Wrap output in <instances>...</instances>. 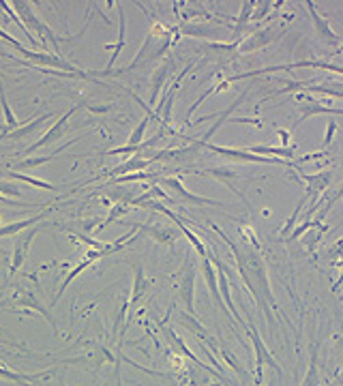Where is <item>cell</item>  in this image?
Returning <instances> with one entry per match:
<instances>
[{
  "instance_id": "6da1fadb",
  "label": "cell",
  "mask_w": 343,
  "mask_h": 386,
  "mask_svg": "<svg viewBox=\"0 0 343 386\" xmlns=\"http://www.w3.org/2000/svg\"><path fill=\"white\" fill-rule=\"evenodd\" d=\"M210 227H212V232L228 245L230 251L234 253V260H236V266H239V273L243 277L245 288L249 290L251 296H254L258 309L264 313L270 335H275L277 303H275L273 288H270V282H268V269H266V262H264V256H262L260 247H251V245H247V242H241L236 238L228 236L221 227L214 225V223Z\"/></svg>"
},
{
  "instance_id": "7a4b0ae2",
  "label": "cell",
  "mask_w": 343,
  "mask_h": 386,
  "mask_svg": "<svg viewBox=\"0 0 343 386\" xmlns=\"http://www.w3.org/2000/svg\"><path fill=\"white\" fill-rule=\"evenodd\" d=\"M180 39V32H178V24L176 26H166V24H159L153 22V28L148 32V37L144 39L140 52L135 54V58L118 71V76L122 73H131L135 69H142L144 65L148 63H157V60H166L168 58V52L174 43H178Z\"/></svg>"
},
{
  "instance_id": "3957f363",
  "label": "cell",
  "mask_w": 343,
  "mask_h": 386,
  "mask_svg": "<svg viewBox=\"0 0 343 386\" xmlns=\"http://www.w3.org/2000/svg\"><path fill=\"white\" fill-rule=\"evenodd\" d=\"M189 144H195L200 148H208L214 155H221L223 159L230 163H251V166H287V168H296L290 161L283 159H273V157H260L249 152L247 148H230V146H219V144H210V142H200V139H189Z\"/></svg>"
},
{
  "instance_id": "277c9868",
  "label": "cell",
  "mask_w": 343,
  "mask_h": 386,
  "mask_svg": "<svg viewBox=\"0 0 343 386\" xmlns=\"http://www.w3.org/2000/svg\"><path fill=\"white\" fill-rule=\"evenodd\" d=\"M197 271H200V264L193 260V256L187 251L183 266H180L178 273V305L183 307V311H187L193 318H197L195 311V277Z\"/></svg>"
},
{
  "instance_id": "5b68a950",
  "label": "cell",
  "mask_w": 343,
  "mask_h": 386,
  "mask_svg": "<svg viewBox=\"0 0 343 386\" xmlns=\"http://www.w3.org/2000/svg\"><path fill=\"white\" fill-rule=\"evenodd\" d=\"M17 54H22L24 60H20L22 65L28 67H39V69H52V71H63V73H71V76H86V71L78 69L74 63L63 60L56 54H49L45 49H26L24 45L17 49Z\"/></svg>"
},
{
  "instance_id": "8992f818",
  "label": "cell",
  "mask_w": 343,
  "mask_h": 386,
  "mask_svg": "<svg viewBox=\"0 0 343 386\" xmlns=\"http://www.w3.org/2000/svg\"><path fill=\"white\" fill-rule=\"evenodd\" d=\"M155 181H159L157 185L168 193V198L174 200V202H180L185 206H217V208H228L223 202H217V200H210V198H202V196H195L191 193L180 179L176 177H155ZM153 181V183H155Z\"/></svg>"
},
{
  "instance_id": "52a82bcc",
  "label": "cell",
  "mask_w": 343,
  "mask_h": 386,
  "mask_svg": "<svg viewBox=\"0 0 343 386\" xmlns=\"http://www.w3.org/2000/svg\"><path fill=\"white\" fill-rule=\"evenodd\" d=\"M11 7L13 9H17V15H20V20H22V24L30 30H34L37 32V37H39V45L41 47H54V49H58L60 47V43H58V39H56V34L52 32V28L41 20V17L34 13V9H32V5L30 3H24V0H15V3H11Z\"/></svg>"
},
{
  "instance_id": "ba28073f",
  "label": "cell",
  "mask_w": 343,
  "mask_h": 386,
  "mask_svg": "<svg viewBox=\"0 0 343 386\" xmlns=\"http://www.w3.org/2000/svg\"><path fill=\"white\" fill-rule=\"evenodd\" d=\"M279 82H283V89L275 91L273 95H302V93H316V95H327L333 99H343V84L341 82H292L287 78H277Z\"/></svg>"
},
{
  "instance_id": "9c48e42d",
  "label": "cell",
  "mask_w": 343,
  "mask_h": 386,
  "mask_svg": "<svg viewBox=\"0 0 343 386\" xmlns=\"http://www.w3.org/2000/svg\"><path fill=\"white\" fill-rule=\"evenodd\" d=\"M322 69V71H331V73H339L343 76V65L337 63H329V60H298V63H287V65H277V67H266L260 69V71H249V73H239L232 76L234 82H239L243 78H260V76H268V73H279V71H294V69Z\"/></svg>"
},
{
  "instance_id": "30bf717a",
  "label": "cell",
  "mask_w": 343,
  "mask_h": 386,
  "mask_svg": "<svg viewBox=\"0 0 343 386\" xmlns=\"http://www.w3.org/2000/svg\"><path fill=\"white\" fill-rule=\"evenodd\" d=\"M9 305L13 307L11 311H17V309H22V311H34V313H39L41 318H45L47 320V324H52V328L56 330V335H60V330H58V324H56V320H54V315H52V311L43 305V301L41 298L34 294L32 290H20V292H15L13 294V298L9 301Z\"/></svg>"
},
{
  "instance_id": "8fae6325",
  "label": "cell",
  "mask_w": 343,
  "mask_h": 386,
  "mask_svg": "<svg viewBox=\"0 0 343 386\" xmlns=\"http://www.w3.org/2000/svg\"><path fill=\"white\" fill-rule=\"evenodd\" d=\"M305 7H307V13L311 15V24H313L316 39H318L322 45L333 47L335 52H341V49H343V39L331 28V24H329L327 17L318 13V9H316V5L311 3V0H309V3H305Z\"/></svg>"
},
{
  "instance_id": "7c38bea8",
  "label": "cell",
  "mask_w": 343,
  "mask_h": 386,
  "mask_svg": "<svg viewBox=\"0 0 343 386\" xmlns=\"http://www.w3.org/2000/svg\"><path fill=\"white\" fill-rule=\"evenodd\" d=\"M161 335H164V339L168 341V345L172 348V352H176V354H180V356H185V359H189L193 365H197V367H200V370L202 372H206V374H212V376H217V380H219V382H223L225 386H232L230 382H228V378H223L219 372H217V370H210V367L200 359V356H195L193 352H191V350L187 348V343L183 341V339H180L178 335H176V332L170 328V326H161Z\"/></svg>"
},
{
  "instance_id": "4fadbf2b",
  "label": "cell",
  "mask_w": 343,
  "mask_h": 386,
  "mask_svg": "<svg viewBox=\"0 0 343 386\" xmlns=\"http://www.w3.org/2000/svg\"><path fill=\"white\" fill-rule=\"evenodd\" d=\"M142 208H148V210H157V213H164L166 217H170L172 221H174V225L178 227L180 232H183V236H187L189 238V242H191V247L195 249V253H197V258H208V249H206V245L202 242V238L200 236H195L189 227L185 225V221L180 219L172 208H168V206H164L161 202H157V200H146L142 204Z\"/></svg>"
},
{
  "instance_id": "5bb4252c",
  "label": "cell",
  "mask_w": 343,
  "mask_h": 386,
  "mask_svg": "<svg viewBox=\"0 0 343 386\" xmlns=\"http://www.w3.org/2000/svg\"><path fill=\"white\" fill-rule=\"evenodd\" d=\"M247 335H249V339H251V343H254V350H256V370H258V376H256V382H260V380H264L262 378V372H264V367H270V370H275L279 376L283 374V370H281V365L275 361V356L270 354V350L266 348V343L262 341V337L258 335V330L254 328V326H249L247 324Z\"/></svg>"
},
{
  "instance_id": "9a60e30c",
  "label": "cell",
  "mask_w": 343,
  "mask_h": 386,
  "mask_svg": "<svg viewBox=\"0 0 343 386\" xmlns=\"http://www.w3.org/2000/svg\"><path fill=\"white\" fill-rule=\"evenodd\" d=\"M129 227L135 232H142L144 236L153 238L155 242L164 245V247H168V245L176 242L180 236H183V232H180L178 227L164 225V223H131Z\"/></svg>"
},
{
  "instance_id": "2e32d148",
  "label": "cell",
  "mask_w": 343,
  "mask_h": 386,
  "mask_svg": "<svg viewBox=\"0 0 343 386\" xmlns=\"http://www.w3.org/2000/svg\"><path fill=\"white\" fill-rule=\"evenodd\" d=\"M78 110H80V105H74V108H71L69 112H65V114H63V116H60L56 122H54L52 129H47V131H45V135H43L41 139H37V142H34L32 146H28V148L24 150V155H30V152L39 150V148H45V146L56 144L60 137H65V135H67V131H69V120H71V116H74Z\"/></svg>"
},
{
  "instance_id": "e0dca14e",
  "label": "cell",
  "mask_w": 343,
  "mask_h": 386,
  "mask_svg": "<svg viewBox=\"0 0 343 386\" xmlns=\"http://www.w3.org/2000/svg\"><path fill=\"white\" fill-rule=\"evenodd\" d=\"M210 262L214 264V269H217V279H219V292H221V296H223V303H225V307H228V311L232 313V318L236 320L243 328H247V322H245V318L241 315V311L236 309V305H234V301H232V288H230V279H228V275H225V264L221 262V258L217 256V251H210Z\"/></svg>"
},
{
  "instance_id": "ac0fdd59",
  "label": "cell",
  "mask_w": 343,
  "mask_h": 386,
  "mask_svg": "<svg viewBox=\"0 0 343 386\" xmlns=\"http://www.w3.org/2000/svg\"><path fill=\"white\" fill-rule=\"evenodd\" d=\"M133 269V288H131V296H129V311L131 315L144 305V301H146V296L153 292V286L155 282L153 279H148L146 275H144V269L142 264H131Z\"/></svg>"
},
{
  "instance_id": "d6986e66",
  "label": "cell",
  "mask_w": 343,
  "mask_h": 386,
  "mask_svg": "<svg viewBox=\"0 0 343 386\" xmlns=\"http://www.w3.org/2000/svg\"><path fill=\"white\" fill-rule=\"evenodd\" d=\"M279 37H281V32L275 30V26H264V28H260L256 32H251L247 39L241 41L239 56H245V54H251V52H258L262 47H268L270 43H275Z\"/></svg>"
},
{
  "instance_id": "ffe728a7",
  "label": "cell",
  "mask_w": 343,
  "mask_h": 386,
  "mask_svg": "<svg viewBox=\"0 0 343 386\" xmlns=\"http://www.w3.org/2000/svg\"><path fill=\"white\" fill-rule=\"evenodd\" d=\"M335 179V170H322L316 174H305L302 181L307 183V193H305V200L311 202V206L322 198V193L331 187Z\"/></svg>"
},
{
  "instance_id": "44dd1931",
  "label": "cell",
  "mask_w": 343,
  "mask_h": 386,
  "mask_svg": "<svg viewBox=\"0 0 343 386\" xmlns=\"http://www.w3.org/2000/svg\"><path fill=\"white\" fill-rule=\"evenodd\" d=\"M151 163H153V161L146 159V157H133V159H129V161H124V163H120V166H116V168H112V170L103 172L99 179H93V181H114V179H118V177H129V174L146 172V168H148Z\"/></svg>"
},
{
  "instance_id": "7402d4cb",
  "label": "cell",
  "mask_w": 343,
  "mask_h": 386,
  "mask_svg": "<svg viewBox=\"0 0 343 386\" xmlns=\"http://www.w3.org/2000/svg\"><path fill=\"white\" fill-rule=\"evenodd\" d=\"M39 232H41L39 227H30V230H26V234H24V236L15 238L13 258H11V277H15V275H17V271L22 269L24 260H26V256H28V249H30V245H32L34 236H37Z\"/></svg>"
},
{
  "instance_id": "603a6c76",
  "label": "cell",
  "mask_w": 343,
  "mask_h": 386,
  "mask_svg": "<svg viewBox=\"0 0 343 386\" xmlns=\"http://www.w3.org/2000/svg\"><path fill=\"white\" fill-rule=\"evenodd\" d=\"M189 174H202V177H210L214 179L217 183L225 185L228 189H232L236 196H241V189L234 185V181H239L241 174L234 170V168H228V166H219V168H204V170H191Z\"/></svg>"
},
{
  "instance_id": "cb8c5ba5",
  "label": "cell",
  "mask_w": 343,
  "mask_h": 386,
  "mask_svg": "<svg viewBox=\"0 0 343 386\" xmlns=\"http://www.w3.org/2000/svg\"><path fill=\"white\" fill-rule=\"evenodd\" d=\"M197 264H200V271H202V275L206 279V286H208V292L212 296V301L217 303V307L223 309V313H228V307L223 303V296L219 292V279H217V269H214V264L210 262V258H200V262H197Z\"/></svg>"
},
{
  "instance_id": "d4e9b609",
  "label": "cell",
  "mask_w": 343,
  "mask_h": 386,
  "mask_svg": "<svg viewBox=\"0 0 343 386\" xmlns=\"http://www.w3.org/2000/svg\"><path fill=\"white\" fill-rule=\"evenodd\" d=\"M298 112H300V116H298V120L292 125V131H294L296 127H300L302 122H305L307 118H311V116H343V110H339V108H329L327 103H320V101H309V103L300 105Z\"/></svg>"
},
{
  "instance_id": "484cf974",
  "label": "cell",
  "mask_w": 343,
  "mask_h": 386,
  "mask_svg": "<svg viewBox=\"0 0 343 386\" xmlns=\"http://www.w3.org/2000/svg\"><path fill=\"white\" fill-rule=\"evenodd\" d=\"M254 7H256V0H245V3L241 5V13H239L236 20H234V26H232L230 43H236L239 45L243 41V34L249 28L251 15H254Z\"/></svg>"
},
{
  "instance_id": "4316f807",
  "label": "cell",
  "mask_w": 343,
  "mask_h": 386,
  "mask_svg": "<svg viewBox=\"0 0 343 386\" xmlns=\"http://www.w3.org/2000/svg\"><path fill=\"white\" fill-rule=\"evenodd\" d=\"M180 37H191V39H214L219 30L212 24H202V22H180L178 24Z\"/></svg>"
},
{
  "instance_id": "83f0119b",
  "label": "cell",
  "mask_w": 343,
  "mask_h": 386,
  "mask_svg": "<svg viewBox=\"0 0 343 386\" xmlns=\"http://www.w3.org/2000/svg\"><path fill=\"white\" fill-rule=\"evenodd\" d=\"M47 215H52V210H43V213L32 215V217H28V219L13 221V223H7V225H0V238H5V236H17V234L24 232V230H30V227H32L34 223L45 221Z\"/></svg>"
},
{
  "instance_id": "f1b7e54d",
  "label": "cell",
  "mask_w": 343,
  "mask_h": 386,
  "mask_svg": "<svg viewBox=\"0 0 343 386\" xmlns=\"http://www.w3.org/2000/svg\"><path fill=\"white\" fill-rule=\"evenodd\" d=\"M84 135H78V137H74L71 139V142L67 144V146H58L54 152H49V155H43V157H30V159H22V161H17V163H13L15 168V172H20V170H34V168H39V166H43V163H47V161H52V159H56V157L63 152V150H67L71 144H76V142H80Z\"/></svg>"
},
{
  "instance_id": "f546056e",
  "label": "cell",
  "mask_w": 343,
  "mask_h": 386,
  "mask_svg": "<svg viewBox=\"0 0 343 386\" xmlns=\"http://www.w3.org/2000/svg\"><path fill=\"white\" fill-rule=\"evenodd\" d=\"M298 146H262V144H256V146H247L249 152L254 155H260V157H273V159H292L294 161V152H296Z\"/></svg>"
},
{
  "instance_id": "4dcf8cb0",
  "label": "cell",
  "mask_w": 343,
  "mask_h": 386,
  "mask_svg": "<svg viewBox=\"0 0 343 386\" xmlns=\"http://www.w3.org/2000/svg\"><path fill=\"white\" fill-rule=\"evenodd\" d=\"M172 67H174V60L172 58H166V60H161V65L155 69V73H153V86H151V103H155V99L159 97L161 89H164V84L168 82V76L172 71Z\"/></svg>"
},
{
  "instance_id": "1f68e13d",
  "label": "cell",
  "mask_w": 343,
  "mask_h": 386,
  "mask_svg": "<svg viewBox=\"0 0 343 386\" xmlns=\"http://www.w3.org/2000/svg\"><path fill=\"white\" fill-rule=\"evenodd\" d=\"M118 15H120V30H118V41H116V43L112 45V47H114V52H112V58H110V63H107V67H105L103 76H110V73H112V69H114V65L118 63V56H120L122 47L127 45V43H124V32H127V15H124V9H122V7H118Z\"/></svg>"
},
{
  "instance_id": "d6a6232c",
  "label": "cell",
  "mask_w": 343,
  "mask_h": 386,
  "mask_svg": "<svg viewBox=\"0 0 343 386\" xmlns=\"http://www.w3.org/2000/svg\"><path fill=\"white\" fill-rule=\"evenodd\" d=\"M54 116V112H45V114H41L39 118H34V120H30V122H26V125H22L20 129H15V131H9V133H0V139H22V137H26V135H30V133H34L37 131L43 122L47 120V118H52Z\"/></svg>"
},
{
  "instance_id": "836d02e7",
  "label": "cell",
  "mask_w": 343,
  "mask_h": 386,
  "mask_svg": "<svg viewBox=\"0 0 343 386\" xmlns=\"http://www.w3.org/2000/svg\"><path fill=\"white\" fill-rule=\"evenodd\" d=\"M52 374H17L13 370H7L5 365H0V380H7V382H15V384H20V382H41L45 378H49Z\"/></svg>"
},
{
  "instance_id": "e575fe53",
  "label": "cell",
  "mask_w": 343,
  "mask_h": 386,
  "mask_svg": "<svg viewBox=\"0 0 343 386\" xmlns=\"http://www.w3.org/2000/svg\"><path fill=\"white\" fill-rule=\"evenodd\" d=\"M168 131L164 129V131H161V133H157L155 137H151L148 139V142H142L140 146H118V148H110V150H103L101 152V157H112V155H131V152H140V150H146V148H151V146H155L157 142H159V139L161 137H164Z\"/></svg>"
},
{
  "instance_id": "d590c367",
  "label": "cell",
  "mask_w": 343,
  "mask_h": 386,
  "mask_svg": "<svg viewBox=\"0 0 343 386\" xmlns=\"http://www.w3.org/2000/svg\"><path fill=\"white\" fill-rule=\"evenodd\" d=\"M300 386H322V380H320V354H318L316 348H311L309 370H307V376H305Z\"/></svg>"
},
{
  "instance_id": "8d00e7d4",
  "label": "cell",
  "mask_w": 343,
  "mask_h": 386,
  "mask_svg": "<svg viewBox=\"0 0 343 386\" xmlns=\"http://www.w3.org/2000/svg\"><path fill=\"white\" fill-rule=\"evenodd\" d=\"M0 105H3V114H5V127H7V131L5 133H9V131H15V129H20L22 125H20V120L15 118V114L11 112V105H9V101H7V97H5V86H3V80H0Z\"/></svg>"
},
{
  "instance_id": "74e56055",
  "label": "cell",
  "mask_w": 343,
  "mask_h": 386,
  "mask_svg": "<svg viewBox=\"0 0 343 386\" xmlns=\"http://www.w3.org/2000/svg\"><path fill=\"white\" fill-rule=\"evenodd\" d=\"M305 204H307V200L302 198V200H300V204L296 206V210H294V213H292L290 217H287L285 225L281 227V232L277 234V238H275L277 242H285L287 238H290V234H292V232L296 230V221H298V215L302 213V208H305Z\"/></svg>"
},
{
  "instance_id": "f35d334b",
  "label": "cell",
  "mask_w": 343,
  "mask_h": 386,
  "mask_svg": "<svg viewBox=\"0 0 343 386\" xmlns=\"http://www.w3.org/2000/svg\"><path fill=\"white\" fill-rule=\"evenodd\" d=\"M142 105H144V110H146V116H144V118L140 120V125L133 129V133H131V137H129V146H140V144H142L144 131L148 129L151 120H153V110H151V105H146V103H142Z\"/></svg>"
},
{
  "instance_id": "ab89813d",
  "label": "cell",
  "mask_w": 343,
  "mask_h": 386,
  "mask_svg": "<svg viewBox=\"0 0 343 386\" xmlns=\"http://www.w3.org/2000/svg\"><path fill=\"white\" fill-rule=\"evenodd\" d=\"M9 179H13V181H24V183H28V185H32V187H39V189H45V191H58V187L56 185H52V183H45V181H41V179H34V177H28V174H22V172H15V170H9V172H5Z\"/></svg>"
},
{
  "instance_id": "60d3db41",
  "label": "cell",
  "mask_w": 343,
  "mask_h": 386,
  "mask_svg": "<svg viewBox=\"0 0 343 386\" xmlns=\"http://www.w3.org/2000/svg\"><path fill=\"white\" fill-rule=\"evenodd\" d=\"M285 3L283 0H277V3H273V0H262V3H256V7L258 9H254V15H251V22H260V20H264V17L273 11V9H279V7H283Z\"/></svg>"
},
{
  "instance_id": "b9f144b4",
  "label": "cell",
  "mask_w": 343,
  "mask_h": 386,
  "mask_svg": "<svg viewBox=\"0 0 343 386\" xmlns=\"http://www.w3.org/2000/svg\"><path fill=\"white\" fill-rule=\"evenodd\" d=\"M129 208L131 206H127V204H114L112 208H110V213H107V217L101 221V225H99V232H103L107 225H112L114 221H118L124 213H129Z\"/></svg>"
},
{
  "instance_id": "7bdbcfd3",
  "label": "cell",
  "mask_w": 343,
  "mask_h": 386,
  "mask_svg": "<svg viewBox=\"0 0 343 386\" xmlns=\"http://www.w3.org/2000/svg\"><path fill=\"white\" fill-rule=\"evenodd\" d=\"M343 200V181H341V185H339V189L333 193V198L327 202V204H324L320 210H318V215H316V219H320V221H324V217H327V213H329V210L337 204V202H341Z\"/></svg>"
},
{
  "instance_id": "ee69618b",
  "label": "cell",
  "mask_w": 343,
  "mask_h": 386,
  "mask_svg": "<svg viewBox=\"0 0 343 386\" xmlns=\"http://www.w3.org/2000/svg\"><path fill=\"white\" fill-rule=\"evenodd\" d=\"M343 256V238H339L337 242H333L331 247L322 253V258L329 262V264H335V262Z\"/></svg>"
},
{
  "instance_id": "f6af8a7d",
  "label": "cell",
  "mask_w": 343,
  "mask_h": 386,
  "mask_svg": "<svg viewBox=\"0 0 343 386\" xmlns=\"http://www.w3.org/2000/svg\"><path fill=\"white\" fill-rule=\"evenodd\" d=\"M0 196H3V198H17V196H22V189L17 187L15 183L0 181Z\"/></svg>"
},
{
  "instance_id": "bcb514c9",
  "label": "cell",
  "mask_w": 343,
  "mask_h": 386,
  "mask_svg": "<svg viewBox=\"0 0 343 386\" xmlns=\"http://www.w3.org/2000/svg\"><path fill=\"white\" fill-rule=\"evenodd\" d=\"M333 354H335L339 367L343 370V337H341V335H335V337H333Z\"/></svg>"
},
{
  "instance_id": "7dc6e473",
  "label": "cell",
  "mask_w": 343,
  "mask_h": 386,
  "mask_svg": "<svg viewBox=\"0 0 343 386\" xmlns=\"http://www.w3.org/2000/svg\"><path fill=\"white\" fill-rule=\"evenodd\" d=\"M228 122H234V125H254L256 129H262V120L260 118H236V116H230Z\"/></svg>"
},
{
  "instance_id": "c3c4849f",
  "label": "cell",
  "mask_w": 343,
  "mask_h": 386,
  "mask_svg": "<svg viewBox=\"0 0 343 386\" xmlns=\"http://www.w3.org/2000/svg\"><path fill=\"white\" fill-rule=\"evenodd\" d=\"M335 133H337V120H335V118H329V133H327V137H324V144H322L324 148H329V146H331Z\"/></svg>"
},
{
  "instance_id": "681fc988",
  "label": "cell",
  "mask_w": 343,
  "mask_h": 386,
  "mask_svg": "<svg viewBox=\"0 0 343 386\" xmlns=\"http://www.w3.org/2000/svg\"><path fill=\"white\" fill-rule=\"evenodd\" d=\"M0 39H3V41H7V43H9V45L13 47V49H20V47H22V43L17 41L15 37H11V34H9V32H7L5 28H0Z\"/></svg>"
},
{
  "instance_id": "f907efd6",
  "label": "cell",
  "mask_w": 343,
  "mask_h": 386,
  "mask_svg": "<svg viewBox=\"0 0 343 386\" xmlns=\"http://www.w3.org/2000/svg\"><path fill=\"white\" fill-rule=\"evenodd\" d=\"M275 133L281 137V146H290V137H292V133H290V131H285V129H277V127H275Z\"/></svg>"
},
{
  "instance_id": "816d5d0a",
  "label": "cell",
  "mask_w": 343,
  "mask_h": 386,
  "mask_svg": "<svg viewBox=\"0 0 343 386\" xmlns=\"http://www.w3.org/2000/svg\"><path fill=\"white\" fill-rule=\"evenodd\" d=\"M101 221H103V219H88V221H84V223H82L84 232H86V234H88V232H93L95 227H99V225H101Z\"/></svg>"
},
{
  "instance_id": "f5cc1de1",
  "label": "cell",
  "mask_w": 343,
  "mask_h": 386,
  "mask_svg": "<svg viewBox=\"0 0 343 386\" xmlns=\"http://www.w3.org/2000/svg\"><path fill=\"white\" fill-rule=\"evenodd\" d=\"M0 204H7V206H24V208H32V204H24V202H15V200L3 198V196H0Z\"/></svg>"
},
{
  "instance_id": "db71d44e",
  "label": "cell",
  "mask_w": 343,
  "mask_h": 386,
  "mask_svg": "<svg viewBox=\"0 0 343 386\" xmlns=\"http://www.w3.org/2000/svg\"><path fill=\"white\" fill-rule=\"evenodd\" d=\"M331 386H343V370H341V374L331 382Z\"/></svg>"
},
{
  "instance_id": "11a10c76",
  "label": "cell",
  "mask_w": 343,
  "mask_h": 386,
  "mask_svg": "<svg viewBox=\"0 0 343 386\" xmlns=\"http://www.w3.org/2000/svg\"><path fill=\"white\" fill-rule=\"evenodd\" d=\"M17 386H43L41 382H20Z\"/></svg>"
},
{
  "instance_id": "9f6ffc18",
  "label": "cell",
  "mask_w": 343,
  "mask_h": 386,
  "mask_svg": "<svg viewBox=\"0 0 343 386\" xmlns=\"http://www.w3.org/2000/svg\"><path fill=\"white\" fill-rule=\"evenodd\" d=\"M339 174H341V181H343V163H341V170H339Z\"/></svg>"
},
{
  "instance_id": "6f0895ef",
  "label": "cell",
  "mask_w": 343,
  "mask_h": 386,
  "mask_svg": "<svg viewBox=\"0 0 343 386\" xmlns=\"http://www.w3.org/2000/svg\"><path fill=\"white\" fill-rule=\"evenodd\" d=\"M60 386H67V384H60Z\"/></svg>"
}]
</instances>
